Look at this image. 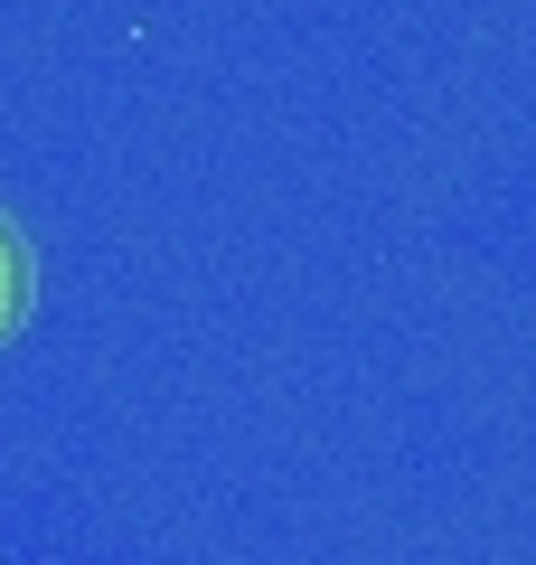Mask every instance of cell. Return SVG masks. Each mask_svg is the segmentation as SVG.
<instances>
[{
    "mask_svg": "<svg viewBox=\"0 0 536 565\" xmlns=\"http://www.w3.org/2000/svg\"><path fill=\"white\" fill-rule=\"evenodd\" d=\"M29 311V245H20V226L0 217V330Z\"/></svg>",
    "mask_w": 536,
    "mask_h": 565,
    "instance_id": "6da1fadb",
    "label": "cell"
}]
</instances>
